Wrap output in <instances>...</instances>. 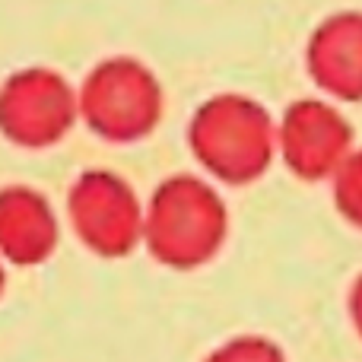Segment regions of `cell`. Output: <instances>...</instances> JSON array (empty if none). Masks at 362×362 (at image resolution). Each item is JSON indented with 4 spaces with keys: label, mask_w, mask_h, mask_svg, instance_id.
<instances>
[{
    "label": "cell",
    "mask_w": 362,
    "mask_h": 362,
    "mask_svg": "<svg viewBox=\"0 0 362 362\" xmlns=\"http://www.w3.org/2000/svg\"><path fill=\"white\" fill-rule=\"evenodd\" d=\"M204 362H286L280 344L261 334H238L210 353Z\"/></svg>",
    "instance_id": "30bf717a"
},
{
    "label": "cell",
    "mask_w": 362,
    "mask_h": 362,
    "mask_svg": "<svg viewBox=\"0 0 362 362\" xmlns=\"http://www.w3.org/2000/svg\"><path fill=\"white\" fill-rule=\"evenodd\" d=\"M67 216L95 257H127L144 242L146 210L137 191L115 172H83L67 191Z\"/></svg>",
    "instance_id": "5b68a950"
},
{
    "label": "cell",
    "mask_w": 362,
    "mask_h": 362,
    "mask_svg": "<svg viewBox=\"0 0 362 362\" xmlns=\"http://www.w3.org/2000/svg\"><path fill=\"white\" fill-rule=\"evenodd\" d=\"M80 118L108 144L144 140L163 118V86L137 57H108L83 80Z\"/></svg>",
    "instance_id": "3957f363"
},
{
    "label": "cell",
    "mask_w": 362,
    "mask_h": 362,
    "mask_svg": "<svg viewBox=\"0 0 362 362\" xmlns=\"http://www.w3.org/2000/svg\"><path fill=\"white\" fill-rule=\"evenodd\" d=\"M61 226L48 197L29 185L0 187V257L16 267H35L54 255Z\"/></svg>",
    "instance_id": "ba28073f"
},
{
    "label": "cell",
    "mask_w": 362,
    "mask_h": 362,
    "mask_svg": "<svg viewBox=\"0 0 362 362\" xmlns=\"http://www.w3.org/2000/svg\"><path fill=\"white\" fill-rule=\"evenodd\" d=\"M346 308H350V321L356 327V334L362 337V274L353 280L350 286V299H346Z\"/></svg>",
    "instance_id": "8fae6325"
},
{
    "label": "cell",
    "mask_w": 362,
    "mask_h": 362,
    "mask_svg": "<svg viewBox=\"0 0 362 362\" xmlns=\"http://www.w3.org/2000/svg\"><path fill=\"white\" fill-rule=\"evenodd\" d=\"M4 286H6V274H4V264H0V296H4Z\"/></svg>",
    "instance_id": "7c38bea8"
},
{
    "label": "cell",
    "mask_w": 362,
    "mask_h": 362,
    "mask_svg": "<svg viewBox=\"0 0 362 362\" xmlns=\"http://www.w3.org/2000/svg\"><path fill=\"white\" fill-rule=\"evenodd\" d=\"M308 76L337 102H362V10H337L305 45Z\"/></svg>",
    "instance_id": "52a82bcc"
},
{
    "label": "cell",
    "mask_w": 362,
    "mask_h": 362,
    "mask_svg": "<svg viewBox=\"0 0 362 362\" xmlns=\"http://www.w3.org/2000/svg\"><path fill=\"white\" fill-rule=\"evenodd\" d=\"M334 181V206L350 226L362 229V150H353L350 159L337 169Z\"/></svg>",
    "instance_id": "9c48e42d"
},
{
    "label": "cell",
    "mask_w": 362,
    "mask_h": 362,
    "mask_svg": "<svg viewBox=\"0 0 362 362\" xmlns=\"http://www.w3.org/2000/svg\"><path fill=\"white\" fill-rule=\"evenodd\" d=\"M194 159L223 185H251L270 169L276 124L257 99L223 93L206 99L187 124Z\"/></svg>",
    "instance_id": "7a4b0ae2"
},
{
    "label": "cell",
    "mask_w": 362,
    "mask_h": 362,
    "mask_svg": "<svg viewBox=\"0 0 362 362\" xmlns=\"http://www.w3.org/2000/svg\"><path fill=\"white\" fill-rule=\"evenodd\" d=\"M80 93L51 67H25L0 83V134L23 150H48L74 131Z\"/></svg>",
    "instance_id": "277c9868"
},
{
    "label": "cell",
    "mask_w": 362,
    "mask_h": 362,
    "mask_svg": "<svg viewBox=\"0 0 362 362\" xmlns=\"http://www.w3.org/2000/svg\"><path fill=\"white\" fill-rule=\"evenodd\" d=\"M229 213L210 181L197 175H172L153 191L146 204L144 245L159 264L194 270L210 264L226 245Z\"/></svg>",
    "instance_id": "6da1fadb"
},
{
    "label": "cell",
    "mask_w": 362,
    "mask_h": 362,
    "mask_svg": "<svg viewBox=\"0 0 362 362\" xmlns=\"http://www.w3.org/2000/svg\"><path fill=\"white\" fill-rule=\"evenodd\" d=\"M276 150L296 178H334L353 153V124L331 102L299 99L276 124Z\"/></svg>",
    "instance_id": "8992f818"
}]
</instances>
